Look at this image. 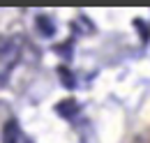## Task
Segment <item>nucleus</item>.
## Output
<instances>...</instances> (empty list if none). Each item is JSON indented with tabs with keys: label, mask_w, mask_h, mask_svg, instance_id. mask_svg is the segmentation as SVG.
Here are the masks:
<instances>
[{
	"label": "nucleus",
	"mask_w": 150,
	"mask_h": 143,
	"mask_svg": "<svg viewBox=\"0 0 150 143\" xmlns=\"http://www.w3.org/2000/svg\"><path fill=\"white\" fill-rule=\"evenodd\" d=\"M56 113L60 118H65V120H74L76 115L81 113V104L76 99H62V102L56 104Z\"/></svg>",
	"instance_id": "nucleus-1"
},
{
	"label": "nucleus",
	"mask_w": 150,
	"mask_h": 143,
	"mask_svg": "<svg viewBox=\"0 0 150 143\" xmlns=\"http://www.w3.org/2000/svg\"><path fill=\"white\" fill-rule=\"evenodd\" d=\"M35 28H37V33L42 37H53L56 35V21L49 16V14H37L35 16Z\"/></svg>",
	"instance_id": "nucleus-2"
},
{
	"label": "nucleus",
	"mask_w": 150,
	"mask_h": 143,
	"mask_svg": "<svg viewBox=\"0 0 150 143\" xmlns=\"http://www.w3.org/2000/svg\"><path fill=\"white\" fill-rule=\"evenodd\" d=\"M21 139V129L16 120H7L2 127V143H19Z\"/></svg>",
	"instance_id": "nucleus-3"
},
{
	"label": "nucleus",
	"mask_w": 150,
	"mask_h": 143,
	"mask_svg": "<svg viewBox=\"0 0 150 143\" xmlns=\"http://www.w3.org/2000/svg\"><path fill=\"white\" fill-rule=\"evenodd\" d=\"M58 76H60L62 86H65L67 90H74V88H76V76L72 74V69H69V67L60 65V67H58Z\"/></svg>",
	"instance_id": "nucleus-4"
},
{
	"label": "nucleus",
	"mask_w": 150,
	"mask_h": 143,
	"mask_svg": "<svg viewBox=\"0 0 150 143\" xmlns=\"http://www.w3.org/2000/svg\"><path fill=\"white\" fill-rule=\"evenodd\" d=\"M53 51H56L58 55H62V58H72V53H74V42L67 39V42H62V44L53 46Z\"/></svg>",
	"instance_id": "nucleus-5"
},
{
	"label": "nucleus",
	"mask_w": 150,
	"mask_h": 143,
	"mask_svg": "<svg viewBox=\"0 0 150 143\" xmlns=\"http://www.w3.org/2000/svg\"><path fill=\"white\" fill-rule=\"evenodd\" d=\"M134 25H136V28H141V30H139V35H141L143 42H148V39H150V25H148V23H143L141 18H136V21H134Z\"/></svg>",
	"instance_id": "nucleus-6"
}]
</instances>
